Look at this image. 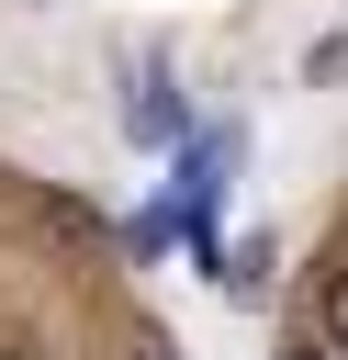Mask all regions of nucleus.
Masks as SVG:
<instances>
[{
    "label": "nucleus",
    "mask_w": 348,
    "mask_h": 360,
    "mask_svg": "<svg viewBox=\"0 0 348 360\" xmlns=\"http://www.w3.org/2000/svg\"><path fill=\"white\" fill-rule=\"evenodd\" d=\"M225 158H236V135H202V146H180V214H191V236H213V202H225Z\"/></svg>",
    "instance_id": "obj_1"
},
{
    "label": "nucleus",
    "mask_w": 348,
    "mask_h": 360,
    "mask_svg": "<svg viewBox=\"0 0 348 360\" xmlns=\"http://www.w3.org/2000/svg\"><path fill=\"white\" fill-rule=\"evenodd\" d=\"M314 326H326V349H337V360H348V259H337V270H326V304H314Z\"/></svg>",
    "instance_id": "obj_2"
},
{
    "label": "nucleus",
    "mask_w": 348,
    "mask_h": 360,
    "mask_svg": "<svg viewBox=\"0 0 348 360\" xmlns=\"http://www.w3.org/2000/svg\"><path fill=\"white\" fill-rule=\"evenodd\" d=\"M135 360H180V349H168V338H135Z\"/></svg>",
    "instance_id": "obj_3"
}]
</instances>
